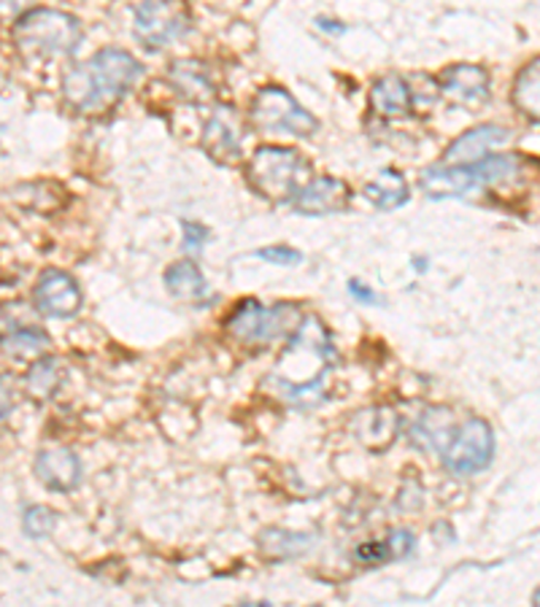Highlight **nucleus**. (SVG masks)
I'll return each instance as SVG.
<instances>
[{
	"instance_id": "f704fd0d",
	"label": "nucleus",
	"mask_w": 540,
	"mask_h": 607,
	"mask_svg": "<svg viewBox=\"0 0 540 607\" xmlns=\"http://www.w3.org/2000/svg\"><path fill=\"white\" fill-rule=\"evenodd\" d=\"M349 292L354 294L357 300H360V303H366V305H376L379 303V294H376L373 290H370V286L362 284V281H349Z\"/></svg>"
},
{
	"instance_id": "2eb2a0df",
	"label": "nucleus",
	"mask_w": 540,
	"mask_h": 607,
	"mask_svg": "<svg viewBox=\"0 0 540 607\" xmlns=\"http://www.w3.org/2000/svg\"><path fill=\"white\" fill-rule=\"evenodd\" d=\"M508 141V130L498 124H483V128L468 130V133L457 138L449 149H446L441 165H476V162L487 158L498 143Z\"/></svg>"
},
{
	"instance_id": "2f4dec72",
	"label": "nucleus",
	"mask_w": 540,
	"mask_h": 607,
	"mask_svg": "<svg viewBox=\"0 0 540 607\" xmlns=\"http://www.w3.org/2000/svg\"><path fill=\"white\" fill-rule=\"evenodd\" d=\"M181 230H184V249L190 252H198L206 241H209V230L198 222H181Z\"/></svg>"
},
{
	"instance_id": "bb28decb",
	"label": "nucleus",
	"mask_w": 540,
	"mask_h": 607,
	"mask_svg": "<svg viewBox=\"0 0 540 607\" xmlns=\"http://www.w3.org/2000/svg\"><path fill=\"white\" fill-rule=\"evenodd\" d=\"M36 324V311L30 308L22 300H14V303L0 305V337L17 333L22 327H33Z\"/></svg>"
},
{
	"instance_id": "39448f33",
	"label": "nucleus",
	"mask_w": 540,
	"mask_h": 607,
	"mask_svg": "<svg viewBox=\"0 0 540 607\" xmlns=\"http://www.w3.org/2000/svg\"><path fill=\"white\" fill-rule=\"evenodd\" d=\"M249 124L257 133H290L309 138L319 130V119L309 114L281 87H262L249 105Z\"/></svg>"
},
{
	"instance_id": "c756f323",
	"label": "nucleus",
	"mask_w": 540,
	"mask_h": 607,
	"mask_svg": "<svg viewBox=\"0 0 540 607\" xmlns=\"http://www.w3.org/2000/svg\"><path fill=\"white\" fill-rule=\"evenodd\" d=\"M20 392H17V381L9 373H0V422L14 411Z\"/></svg>"
},
{
	"instance_id": "c85d7f7f",
	"label": "nucleus",
	"mask_w": 540,
	"mask_h": 607,
	"mask_svg": "<svg viewBox=\"0 0 540 607\" xmlns=\"http://www.w3.org/2000/svg\"><path fill=\"white\" fill-rule=\"evenodd\" d=\"M257 256H260V260H266V262H273V265H284V267L300 265V262H303V254L294 252V249H290V246L260 249V252H257Z\"/></svg>"
},
{
	"instance_id": "f03ea898",
	"label": "nucleus",
	"mask_w": 540,
	"mask_h": 607,
	"mask_svg": "<svg viewBox=\"0 0 540 607\" xmlns=\"http://www.w3.org/2000/svg\"><path fill=\"white\" fill-rule=\"evenodd\" d=\"M143 68L124 49H100L90 60L71 68L62 79V92L73 109L84 114L109 111L141 79Z\"/></svg>"
},
{
	"instance_id": "0eeeda50",
	"label": "nucleus",
	"mask_w": 540,
	"mask_h": 607,
	"mask_svg": "<svg viewBox=\"0 0 540 607\" xmlns=\"http://www.w3.org/2000/svg\"><path fill=\"white\" fill-rule=\"evenodd\" d=\"M494 456V435L483 418H470L464 427L451 435L443 448V467L457 478L476 475L492 465Z\"/></svg>"
},
{
	"instance_id": "9b49d317",
	"label": "nucleus",
	"mask_w": 540,
	"mask_h": 607,
	"mask_svg": "<svg viewBox=\"0 0 540 607\" xmlns=\"http://www.w3.org/2000/svg\"><path fill=\"white\" fill-rule=\"evenodd\" d=\"M36 311L49 318H71L81 311V290L71 273L49 267L39 275L33 290Z\"/></svg>"
},
{
	"instance_id": "9d476101",
	"label": "nucleus",
	"mask_w": 540,
	"mask_h": 607,
	"mask_svg": "<svg viewBox=\"0 0 540 607\" xmlns=\"http://www.w3.org/2000/svg\"><path fill=\"white\" fill-rule=\"evenodd\" d=\"M438 92L457 109L481 111L489 103V71L481 65H451L438 77Z\"/></svg>"
},
{
	"instance_id": "7c9ffc66",
	"label": "nucleus",
	"mask_w": 540,
	"mask_h": 607,
	"mask_svg": "<svg viewBox=\"0 0 540 607\" xmlns=\"http://www.w3.org/2000/svg\"><path fill=\"white\" fill-rule=\"evenodd\" d=\"M357 559L366 562V565H384V562L392 559V554H389L387 540L381 543H366V546L357 548Z\"/></svg>"
},
{
	"instance_id": "412c9836",
	"label": "nucleus",
	"mask_w": 540,
	"mask_h": 607,
	"mask_svg": "<svg viewBox=\"0 0 540 607\" xmlns=\"http://www.w3.org/2000/svg\"><path fill=\"white\" fill-rule=\"evenodd\" d=\"M62 378H66V367H62V360L58 356H39L30 365L28 375H24V386H28V394L36 399H52L58 390L62 386Z\"/></svg>"
},
{
	"instance_id": "b1692460",
	"label": "nucleus",
	"mask_w": 540,
	"mask_h": 607,
	"mask_svg": "<svg viewBox=\"0 0 540 607\" xmlns=\"http://www.w3.org/2000/svg\"><path fill=\"white\" fill-rule=\"evenodd\" d=\"M454 435V416L449 408H430L419 418L413 429V443L422 448H446V443Z\"/></svg>"
},
{
	"instance_id": "f257e3e1",
	"label": "nucleus",
	"mask_w": 540,
	"mask_h": 607,
	"mask_svg": "<svg viewBox=\"0 0 540 607\" xmlns=\"http://www.w3.org/2000/svg\"><path fill=\"white\" fill-rule=\"evenodd\" d=\"M336 346H332V337L322 324V318H300V324L290 337V346L284 348V354L276 362L270 386L287 403L311 408V405L322 403L324 378L336 367Z\"/></svg>"
},
{
	"instance_id": "4468645a",
	"label": "nucleus",
	"mask_w": 540,
	"mask_h": 607,
	"mask_svg": "<svg viewBox=\"0 0 540 607\" xmlns=\"http://www.w3.org/2000/svg\"><path fill=\"white\" fill-rule=\"evenodd\" d=\"M36 475L47 489L68 494L81 484V462L71 448H43L36 456Z\"/></svg>"
},
{
	"instance_id": "a878e982",
	"label": "nucleus",
	"mask_w": 540,
	"mask_h": 607,
	"mask_svg": "<svg viewBox=\"0 0 540 607\" xmlns=\"http://www.w3.org/2000/svg\"><path fill=\"white\" fill-rule=\"evenodd\" d=\"M513 105L524 117H530L532 122H538L540 114V62L532 60L530 65H524L519 71L517 81H513Z\"/></svg>"
},
{
	"instance_id": "423d86ee",
	"label": "nucleus",
	"mask_w": 540,
	"mask_h": 607,
	"mask_svg": "<svg viewBox=\"0 0 540 607\" xmlns=\"http://www.w3.org/2000/svg\"><path fill=\"white\" fill-rule=\"evenodd\" d=\"M300 318H303V314L292 303L262 308L257 300H241V305L232 311L224 324H228V333L241 343H273L279 337L292 335Z\"/></svg>"
},
{
	"instance_id": "c9c22d12",
	"label": "nucleus",
	"mask_w": 540,
	"mask_h": 607,
	"mask_svg": "<svg viewBox=\"0 0 540 607\" xmlns=\"http://www.w3.org/2000/svg\"><path fill=\"white\" fill-rule=\"evenodd\" d=\"M317 28L328 30V33H343L341 24H332V20H317Z\"/></svg>"
},
{
	"instance_id": "aec40b11",
	"label": "nucleus",
	"mask_w": 540,
	"mask_h": 607,
	"mask_svg": "<svg viewBox=\"0 0 540 607\" xmlns=\"http://www.w3.org/2000/svg\"><path fill=\"white\" fill-rule=\"evenodd\" d=\"M527 160L519 154H487V158L468 165L473 173L479 186H498V184H511L524 173Z\"/></svg>"
},
{
	"instance_id": "473e14b6",
	"label": "nucleus",
	"mask_w": 540,
	"mask_h": 607,
	"mask_svg": "<svg viewBox=\"0 0 540 607\" xmlns=\"http://www.w3.org/2000/svg\"><path fill=\"white\" fill-rule=\"evenodd\" d=\"M387 546H389V554H392V559H403V556L411 554V548H413V535L411 532H406V529H400V532H392V535H389V540H387Z\"/></svg>"
},
{
	"instance_id": "a211bd4d",
	"label": "nucleus",
	"mask_w": 540,
	"mask_h": 607,
	"mask_svg": "<svg viewBox=\"0 0 540 607\" xmlns=\"http://www.w3.org/2000/svg\"><path fill=\"white\" fill-rule=\"evenodd\" d=\"M166 286L176 300H184V303L203 305L209 300V284H206V275L200 273V267L192 260L176 262L166 271Z\"/></svg>"
},
{
	"instance_id": "dca6fc26",
	"label": "nucleus",
	"mask_w": 540,
	"mask_h": 607,
	"mask_svg": "<svg viewBox=\"0 0 540 607\" xmlns=\"http://www.w3.org/2000/svg\"><path fill=\"white\" fill-rule=\"evenodd\" d=\"M419 186L427 198H462L470 195V192L481 190L479 181H476L473 173H470L468 165H438L427 168V171L419 176Z\"/></svg>"
},
{
	"instance_id": "f3484780",
	"label": "nucleus",
	"mask_w": 540,
	"mask_h": 607,
	"mask_svg": "<svg viewBox=\"0 0 540 607\" xmlns=\"http://www.w3.org/2000/svg\"><path fill=\"white\" fill-rule=\"evenodd\" d=\"M370 109L384 119L411 117V87H408L406 79L398 77V73H387V77L376 79V84L370 87Z\"/></svg>"
},
{
	"instance_id": "6e6552de",
	"label": "nucleus",
	"mask_w": 540,
	"mask_h": 607,
	"mask_svg": "<svg viewBox=\"0 0 540 607\" xmlns=\"http://www.w3.org/2000/svg\"><path fill=\"white\" fill-rule=\"evenodd\" d=\"M190 30V11L184 0H147L136 9V39L147 49H162L184 39Z\"/></svg>"
},
{
	"instance_id": "cd10ccee",
	"label": "nucleus",
	"mask_w": 540,
	"mask_h": 607,
	"mask_svg": "<svg viewBox=\"0 0 540 607\" xmlns=\"http://www.w3.org/2000/svg\"><path fill=\"white\" fill-rule=\"evenodd\" d=\"M54 524H58V516L43 505H33V508L24 510L22 527L30 537H47L54 529Z\"/></svg>"
},
{
	"instance_id": "4be33fe9",
	"label": "nucleus",
	"mask_w": 540,
	"mask_h": 607,
	"mask_svg": "<svg viewBox=\"0 0 540 607\" xmlns=\"http://www.w3.org/2000/svg\"><path fill=\"white\" fill-rule=\"evenodd\" d=\"M317 546V537L309 532H290V529H266L260 535L262 554L270 559H292V556H303Z\"/></svg>"
},
{
	"instance_id": "393cba45",
	"label": "nucleus",
	"mask_w": 540,
	"mask_h": 607,
	"mask_svg": "<svg viewBox=\"0 0 540 607\" xmlns=\"http://www.w3.org/2000/svg\"><path fill=\"white\" fill-rule=\"evenodd\" d=\"M0 346H3V354H9L11 360H39L52 346V337L43 333L39 324H33V327H22L17 333L3 335L0 337Z\"/></svg>"
},
{
	"instance_id": "f8f14e48",
	"label": "nucleus",
	"mask_w": 540,
	"mask_h": 607,
	"mask_svg": "<svg viewBox=\"0 0 540 607\" xmlns=\"http://www.w3.org/2000/svg\"><path fill=\"white\" fill-rule=\"evenodd\" d=\"M351 203V190L347 181L332 176H311L309 184L292 200V209L300 216H330L347 211Z\"/></svg>"
},
{
	"instance_id": "ddd939ff",
	"label": "nucleus",
	"mask_w": 540,
	"mask_h": 607,
	"mask_svg": "<svg viewBox=\"0 0 540 607\" xmlns=\"http://www.w3.org/2000/svg\"><path fill=\"white\" fill-rule=\"evenodd\" d=\"M168 84L190 105H211L217 100V84L200 60H176L168 71Z\"/></svg>"
},
{
	"instance_id": "5701e85b",
	"label": "nucleus",
	"mask_w": 540,
	"mask_h": 607,
	"mask_svg": "<svg viewBox=\"0 0 540 607\" xmlns=\"http://www.w3.org/2000/svg\"><path fill=\"white\" fill-rule=\"evenodd\" d=\"M366 198L379 211H394L408 203V181L403 173L384 168V171L366 186Z\"/></svg>"
},
{
	"instance_id": "72a5a7b5",
	"label": "nucleus",
	"mask_w": 540,
	"mask_h": 607,
	"mask_svg": "<svg viewBox=\"0 0 540 607\" xmlns=\"http://www.w3.org/2000/svg\"><path fill=\"white\" fill-rule=\"evenodd\" d=\"M33 0H0V20H17L30 9Z\"/></svg>"
},
{
	"instance_id": "6ab92c4d",
	"label": "nucleus",
	"mask_w": 540,
	"mask_h": 607,
	"mask_svg": "<svg viewBox=\"0 0 540 607\" xmlns=\"http://www.w3.org/2000/svg\"><path fill=\"white\" fill-rule=\"evenodd\" d=\"M354 429H357V437H360L368 448L381 451L394 441V432H398V416H394L389 408H368L357 416Z\"/></svg>"
},
{
	"instance_id": "20e7f679",
	"label": "nucleus",
	"mask_w": 540,
	"mask_h": 607,
	"mask_svg": "<svg viewBox=\"0 0 540 607\" xmlns=\"http://www.w3.org/2000/svg\"><path fill=\"white\" fill-rule=\"evenodd\" d=\"M311 176V162L287 146H260L247 165V184L270 203H292Z\"/></svg>"
},
{
	"instance_id": "1a4fd4ad",
	"label": "nucleus",
	"mask_w": 540,
	"mask_h": 607,
	"mask_svg": "<svg viewBox=\"0 0 540 607\" xmlns=\"http://www.w3.org/2000/svg\"><path fill=\"white\" fill-rule=\"evenodd\" d=\"M243 119L232 105H217L203 128V149L217 165H236L241 160Z\"/></svg>"
},
{
	"instance_id": "7ed1b4c3",
	"label": "nucleus",
	"mask_w": 540,
	"mask_h": 607,
	"mask_svg": "<svg viewBox=\"0 0 540 607\" xmlns=\"http://www.w3.org/2000/svg\"><path fill=\"white\" fill-rule=\"evenodd\" d=\"M17 49L28 60H58L77 52L81 24L60 9H28L11 30Z\"/></svg>"
}]
</instances>
